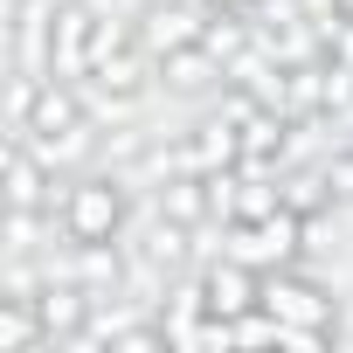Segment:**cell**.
<instances>
[{"label": "cell", "mask_w": 353, "mask_h": 353, "mask_svg": "<svg viewBox=\"0 0 353 353\" xmlns=\"http://www.w3.org/2000/svg\"><path fill=\"white\" fill-rule=\"evenodd\" d=\"M132 222V188H125V173H77L70 181V208H63V229L77 243H104V236H125Z\"/></svg>", "instance_id": "1"}, {"label": "cell", "mask_w": 353, "mask_h": 353, "mask_svg": "<svg viewBox=\"0 0 353 353\" xmlns=\"http://www.w3.org/2000/svg\"><path fill=\"white\" fill-rule=\"evenodd\" d=\"M229 256L256 263V270H284L305 256V215L298 208H270L263 222H229Z\"/></svg>", "instance_id": "2"}, {"label": "cell", "mask_w": 353, "mask_h": 353, "mask_svg": "<svg viewBox=\"0 0 353 353\" xmlns=\"http://www.w3.org/2000/svg\"><path fill=\"white\" fill-rule=\"evenodd\" d=\"M263 305H270L284 325H319V332H339V312H332L325 284H319V277H305L298 263L263 270Z\"/></svg>", "instance_id": "3"}, {"label": "cell", "mask_w": 353, "mask_h": 353, "mask_svg": "<svg viewBox=\"0 0 353 353\" xmlns=\"http://www.w3.org/2000/svg\"><path fill=\"white\" fill-rule=\"evenodd\" d=\"M208 28V0H159V8H139V49L159 63L166 49L181 42H201Z\"/></svg>", "instance_id": "4"}, {"label": "cell", "mask_w": 353, "mask_h": 353, "mask_svg": "<svg viewBox=\"0 0 353 353\" xmlns=\"http://www.w3.org/2000/svg\"><path fill=\"white\" fill-rule=\"evenodd\" d=\"M181 152H188V173H229V166L243 159V132H236V118L215 104V111L181 139Z\"/></svg>", "instance_id": "5"}, {"label": "cell", "mask_w": 353, "mask_h": 353, "mask_svg": "<svg viewBox=\"0 0 353 353\" xmlns=\"http://www.w3.org/2000/svg\"><path fill=\"white\" fill-rule=\"evenodd\" d=\"M159 83H166L173 97H201V90L222 83V56H215L208 42H181V49L159 56Z\"/></svg>", "instance_id": "6"}, {"label": "cell", "mask_w": 353, "mask_h": 353, "mask_svg": "<svg viewBox=\"0 0 353 353\" xmlns=\"http://www.w3.org/2000/svg\"><path fill=\"white\" fill-rule=\"evenodd\" d=\"M152 208L188 222V229H201V222H215V181L208 173H173L166 188H152Z\"/></svg>", "instance_id": "7"}]
</instances>
